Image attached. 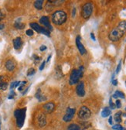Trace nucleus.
Masks as SVG:
<instances>
[{
	"mask_svg": "<svg viewBox=\"0 0 126 130\" xmlns=\"http://www.w3.org/2000/svg\"><path fill=\"white\" fill-rule=\"evenodd\" d=\"M126 32V20L120 22L117 27L114 28L108 35L110 40L113 42L118 41Z\"/></svg>",
	"mask_w": 126,
	"mask_h": 130,
	"instance_id": "1",
	"label": "nucleus"
},
{
	"mask_svg": "<svg viewBox=\"0 0 126 130\" xmlns=\"http://www.w3.org/2000/svg\"><path fill=\"white\" fill-rule=\"evenodd\" d=\"M67 14L65 12L62 10H58L56 11L54 14L52 15V21L55 25H62L63 23H64L67 20Z\"/></svg>",
	"mask_w": 126,
	"mask_h": 130,
	"instance_id": "2",
	"label": "nucleus"
},
{
	"mask_svg": "<svg viewBox=\"0 0 126 130\" xmlns=\"http://www.w3.org/2000/svg\"><path fill=\"white\" fill-rule=\"evenodd\" d=\"M83 73H84L83 67H80L79 69L73 70V71L70 76V79H69L70 84L73 85V84H76L77 83H79V80L83 76Z\"/></svg>",
	"mask_w": 126,
	"mask_h": 130,
	"instance_id": "3",
	"label": "nucleus"
},
{
	"mask_svg": "<svg viewBox=\"0 0 126 130\" xmlns=\"http://www.w3.org/2000/svg\"><path fill=\"white\" fill-rule=\"evenodd\" d=\"M26 111L27 109L24 108H21V109H16L14 112V115L16 118V124L18 127L21 128L23 126L24 120L26 118Z\"/></svg>",
	"mask_w": 126,
	"mask_h": 130,
	"instance_id": "4",
	"label": "nucleus"
},
{
	"mask_svg": "<svg viewBox=\"0 0 126 130\" xmlns=\"http://www.w3.org/2000/svg\"><path fill=\"white\" fill-rule=\"evenodd\" d=\"M93 12V5L91 2L85 3L81 9V16L84 19H88L91 16Z\"/></svg>",
	"mask_w": 126,
	"mask_h": 130,
	"instance_id": "5",
	"label": "nucleus"
},
{
	"mask_svg": "<svg viewBox=\"0 0 126 130\" xmlns=\"http://www.w3.org/2000/svg\"><path fill=\"white\" fill-rule=\"evenodd\" d=\"M91 112L90 109L86 106H82L80 108L79 112H78V117L81 120H87V119H88L91 117Z\"/></svg>",
	"mask_w": 126,
	"mask_h": 130,
	"instance_id": "6",
	"label": "nucleus"
},
{
	"mask_svg": "<svg viewBox=\"0 0 126 130\" xmlns=\"http://www.w3.org/2000/svg\"><path fill=\"white\" fill-rule=\"evenodd\" d=\"M30 26L32 27V29H33L35 31L39 32V33H43L46 36H50V31L47 29L44 28V27L40 26L39 24L36 23H30Z\"/></svg>",
	"mask_w": 126,
	"mask_h": 130,
	"instance_id": "7",
	"label": "nucleus"
},
{
	"mask_svg": "<svg viewBox=\"0 0 126 130\" xmlns=\"http://www.w3.org/2000/svg\"><path fill=\"white\" fill-rule=\"evenodd\" d=\"M75 114V108H67V111H66V114L65 115L63 118V120L64 122H70L71 121L73 115Z\"/></svg>",
	"mask_w": 126,
	"mask_h": 130,
	"instance_id": "8",
	"label": "nucleus"
},
{
	"mask_svg": "<svg viewBox=\"0 0 126 130\" xmlns=\"http://www.w3.org/2000/svg\"><path fill=\"white\" fill-rule=\"evenodd\" d=\"M76 93L78 96L83 97L85 95V89H84V83L81 81L77 84L76 87Z\"/></svg>",
	"mask_w": 126,
	"mask_h": 130,
	"instance_id": "9",
	"label": "nucleus"
},
{
	"mask_svg": "<svg viewBox=\"0 0 126 130\" xmlns=\"http://www.w3.org/2000/svg\"><path fill=\"white\" fill-rule=\"evenodd\" d=\"M40 23L42 25H43L46 27V29H48L49 31H51L52 30H53V27H52V26L50 25L48 16H43V17H41L40 19Z\"/></svg>",
	"mask_w": 126,
	"mask_h": 130,
	"instance_id": "10",
	"label": "nucleus"
},
{
	"mask_svg": "<svg viewBox=\"0 0 126 130\" xmlns=\"http://www.w3.org/2000/svg\"><path fill=\"white\" fill-rule=\"evenodd\" d=\"M76 44H77V49L78 50H79L80 53L81 54V55H84V53H86V49L84 47V46L82 44V43L81 41V37L80 36H77V39H76Z\"/></svg>",
	"mask_w": 126,
	"mask_h": 130,
	"instance_id": "11",
	"label": "nucleus"
},
{
	"mask_svg": "<svg viewBox=\"0 0 126 130\" xmlns=\"http://www.w3.org/2000/svg\"><path fill=\"white\" fill-rule=\"evenodd\" d=\"M55 108V105L54 102H48L43 105V109L46 113H51L53 112Z\"/></svg>",
	"mask_w": 126,
	"mask_h": 130,
	"instance_id": "12",
	"label": "nucleus"
},
{
	"mask_svg": "<svg viewBox=\"0 0 126 130\" xmlns=\"http://www.w3.org/2000/svg\"><path fill=\"white\" fill-rule=\"evenodd\" d=\"M6 68L9 70V71H13V70L15 68V63L13 61V60H8L6 62Z\"/></svg>",
	"mask_w": 126,
	"mask_h": 130,
	"instance_id": "13",
	"label": "nucleus"
},
{
	"mask_svg": "<svg viewBox=\"0 0 126 130\" xmlns=\"http://www.w3.org/2000/svg\"><path fill=\"white\" fill-rule=\"evenodd\" d=\"M38 124L40 127H44L46 124V118L44 114H40L38 117Z\"/></svg>",
	"mask_w": 126,
	"mask_h": 130,
	"instance_id": "14",
	"label": "nucleus"
},
{
	"mask_svg": "<svg viewBox=\"0 0 126 130\" xmlns=\"http://www.w3.org/2000/svg\"><path fill=\"white\" fill-rule=\"evenodd\" d=\"M13 43L14 48L15 49V50H18V49H19L21 47V46H22V44H23L22 39H21L20 37L15 38V39L13 40Z\"/></svg>",
	"mask_w": 126,
	"mask_h": 130,
	"instance_id": "15",
	"label": "nucleus"
},
{
	"mask_svg": "<svg viewBox=\"0 0 126 130\" xmlns=\"http://www.w3.org/2000/svg\"><path fill=\"white\" fill-rule=\"evenodd\" d=\"M35 96H36V98H37L40 101H45V100L46 99V98L45 96H43V95H42L40 89H38V90H37V92L36 93Z\"/></svg>",
	"mask_w": 126,
	"mask_h": 130,
	"instance_id": "16",
	"label": "nucleus"
},
{
	"mask_svg": "<svg viewBox=\"0 0 126 130\" xmlns=\"http://www.w3.org/2000/svg\"><path fill=\"white\" fill-rule=\"evenodd\" d=\"M43 0H37V1L34 2V6L38 10H41L43 9Z\"/></svg>",
	"mask_w": 126,
	"mask_h": 130,
	"instance_id": "17",
	"label": "nucleus"
},
{
	"mask_svg": "<svg viewBox=\"0 0 126 130\" xmlns=\"http://www.w3.org/2000/svg\"><path fill=\"white\" fill-rule=\"evenodd\" d=\"M110 115H111V110L109 109V108L106 107V108H104L103 111L101 112V115L102 117L104 118H106L108 116H109Z\"/></svg>",
	"mask_w": 126,
	"mask_h": 130,
	"instance_id": "18",
	"label": "nucleus"
},
{
	"mask_svg": "<svg viewBox=\"0 0 126 130\" xmlns=\"http://www.w3.org/2000/svg\"><path fill=\"white\" fill-rule=\"evenodd\" d=\"M114 98H125V95L123 92L120 91H115V93L112 96Z\"/></svg>",
	"mask_w": 126,
	"mask_h": 130,
	"instance_id": "19",
	"label": "nucleus"
},
{
	"mask_svg": "<svg viewBox=\"0 0 126 130\" xmlns=\"http://www.w3.org/2000/svg\"><path fill=\"white\" fill-rule=\"evenodd\" d=\"M122 114V112H118L116 114H115V115H114V120H115V122H117L118 123L122 122V117H121Z\"/></svg>",
	"mask_w": 126,
	"mask_h": 130,
	"instance_id": "20",
	"label": "nucleus"
},
{
	"mask_svg": "<svg viewBox=\"0 0 126 130\" xmlns=\"http://www.w3.org/2000/svg\"><path fill=\"white\" fill-rule=\"evenodd\" d=\"M67 130H81V128L77 124H71L67 127Z\"/></svg>",
	"mask_w": 126,
	"mask_h": 130,
	"instance_id": "21",
	"label": "nucleus"
},
{
	"mask_svg": "<svg viewBox=\"0 0 126 130\" xmlns=\"http://www.w3.org/2000/svg\"><path fill=\"white\" fill-rule=\"evenodd\" d=\"M14 26L15 27L16 29H19V30H23L24 27H25V25L23 24L22 23H19V22H15V24H14Z\"/></svg>",
	"mask_w": 126,
	"mask_h": 130,
	"instance_id": "22",
	"label": "nucleus"
},
{
	"mask_svg": "<svg viewBox=\"0 0 126 130\" xmlns=\"http://www.w3.org/2000/svg\"><path fill=\"white\" fill-rule=\"evenodd\" d=\"M7 87H8V84L6 82H5V81H2V82H0V89L5 91V90H6Z\"/></svg>",
	"mask_w": 126,
	"mask_h": 130,
	"instance_id": "23",
	"label": "nucleus"
},
{
	"mask_svg": "<svg viewBox=\"0 0 126 130\" xmlns=\"http://www.w3.org/2000/svg\"><path fill=\"white\" fill-rule=\"evenodd\" d=\"M20 83L21 82H19V81H15V82H13L11 84V85H10V88L13 89V88H17Z\"/></svg>",
	"mask_w": 126,
	"mask_h": 130,
	"instance_id": "24",
	"label": "nucleus"
},
{
	"mask_svg": "<svg viewBox=\"0 0 126 130\" xmlns=\"http://www.w3.org/2000/svg\"><path fill=\"white\" fill-rule=\"evenodd\" d=\"M112 129H114V130H125L124 128L119 124H117V125H114V126H113Z\"/></svg>",
	"mask_w": 126,
	"mask_h": 130,
	"instance_id": "25",
	"label": "nucleus"
},
{
	"mask_svg": "<svg viewBox=\"0 0 126 130\" xmlns=\"http://www.w3.org/2000/svg\"><path fill=\"white\" fill-rule=\"evenodd\" d=\"M36 73V70L34 68H29L27 71V76H31V75H33Z\"/></svg>",
	"mask_w": 126,
	"mask_h": 130,
	"instance_id": "26",
	"label": "nucleus"
},
{
	"mask_svg": "<svg viewBox=\"0 0 126 130\" xmlns=\"http://www.w3.org/2000/svg\"><path fill=\"white\" fill-rule=\"evenodd\" d=\"M26 34H27V36H32L33 35V30H27V31H26Z\"/></svg>",
	"mask_w": 126,
	"mask_h": 130,
	"instance_id": "27",
	"label": "nucleus"
},
{
	"mask_svg": "<svg viewBox=\"0 0 126 130\" xmlns=\"http://www.w3.org/2000/svg\"><path fill=\"white\" fill-rule=\"evenodd\" d=\"M109 105H110V108H111L112 109H114L115 107H116V106H115V105L112 102V98H110V100H109Z\"/></svg>",
	"mask_w": 126,
	"mask_h": 130,
	"instance_id": "28",
	"label": "nucleus"
},
{
	"mask_svg": "<svg viewBox=\"0 0 126 130\" xmlns=\"http://www.w3.org/2000/svg\"><path fill=\"white\" fill-rule=\"evenodd\" d=\"M121 67H122V61H120L119 63H118V65L117 67V69H116V74H118L120 70H121Z\"/></svg>",
	"mask_w": 126,
	"mask_h": 130,
	"instance_id": "29",
	"label": "nucleus"
},
{
	"mask_svg": "<svg viewBox=\"0 0 126 130\" xmlns=\"http://www.w3.org/2000/svg\"><path fill=\"white\" fill-rule=\"evenodd\" d=\"M15 95V94L14 91H10V94H9V97H8V98H9V99H12V98H13V97H14Z\"/></svg>",
	"mask_w": 126,
	"mask_h": 130,
	"instance_id": "30",
	"label": "nucleus"
},
{
	"mask_svg": "<svg viewBox=\"0 0 126 130\" xmlns=\"http://www.w3.org/2000/svg\"><path fill=\"white\" fill-rule=\"evenodd\" d=\"M115 106H116L118 108H120L121 107H122V104H121L120 100H117L116 101V102H115Z\"/></svg>",
	"mask_w": 126,
	"mask_h": 130,
	"instance_id": "31",
	"label": "nucleus"
},
{
	"mask_svg": "<svg viewBox=\"0 0 126 130\" xmlns=\"http://www.w3.org/2000/svg\"><path fill=\"white\" fill-rule=\"evenodd\" d=\"M27 83L26 81H23V82H22L21 83V84H20V87L19 88V91H22L23 90V87H24V84Z\"/></svg>",
	"mask_w": 126,
	"mask_h": 130,
	"instance_id": "32",
	"label": "nucleus"
},
{
	"mask_svg": "<svg viewBox=\"0 0 126 130\" xmlns=\"http://www.w3.org/2000/svg\"><path fill=\"white\" fill-rule=\"evenodd\" d=\"M45 64H46V61H43V63H42V64L40 65V70H43L44 67H45Z\"/></svg>",
	"mask_w": 126,
	"mask_h": 130,
	"instance_id": "33",
	"label": "nucleus"
},
{
	"mask_svg": "<svg viewBox=\"0 0 126 130\" xmlns=\"http://www.w3.org/2000/svg\"><path fill=\"white\" fill-rule=\"evenodd\" d=\"M46 50V46H45V45H42L40 47V51H44V50Z\"/></svg>",
	"mask_w": 126,
	"mask_h": 130,
	"instance_id": "34",
	"label": "nucleus"
},
{
	"mask_svg": "<svg viewBox=\"0 0 126 130\" xmlns=\"http://www.w3.org/2000/svg\"><path fill=\"white\" fill-rule=\"evenodd\" d=\"M4 18H5V15L2 13V11L0 10V21H2Z\"/></svg>",
	"mask_w": 126,
	"mask_h": 130,
	"instance_id": "35",
	"label": "nucleus"
},
{
	"mask_svg": "<svg viewBox=\"0 0 126 130\" xmlns=\"http://www.w3.org/2000/svg\"><path fill=\"white\" fill-rule=\"evenodd\" d=\"M108 122H109V124H111V125H112V124H113V122H112V116H110V117H109Z\"/></svg>",
	"mask_w": 126,
	"mask_h": 130,
	"instance_id": "36",
	"label": "nucleus"
},
{
	"mask_svg": "<svg viewBox=\"0 0 126 130\" xmlns=\"http://www.w3.org/2000/svg\"><path fill=\"white\" fill-rule=\"evenodd\" d=\"M91 39H92L94 41H95V40H96V39H95V37H94V35L93 32H91Z\"/></svg>",
	"mask_w": 126,
	"mask_h": 130,
	"instance_id": "37",
	"label": "nucleus"
},
{
	"mask_svg": "<svg viewBox=\"0 0 126 130\" xmlns=\"http://www.w3.org/2000/svg\"><path fill=\"white\" fill-rule=\"evenodd\" d=\"M112 84H113L114 85H117V84H118V81H117V80H113V81H112Z\"/></svg>",
	"mask_w": 126,
	"mask_h": 130,
	"instance_id": "38",
	"label": "nucleus"
},
{
	"mask_svg": "<svg viewBox=\"0 0 126 130\" xmlns=\"http://www.w3.org/2000/svg\"><path fill=\"white\" fill-rule=\"evenodd\" d=\"M5 27V25L2 24V23H0V30H3Z\"/></svg>",
	"mask_w": 126,
	"mask_h": 130,
	"instance_id": "39",
	"label": "nucleus"
},
{
	"mask_svg": "<svg viewBox=\"0 0 126 130\" xmlns=\"http://www.w3.org/2000/svg\"><path fill=\"white\" fill-rule=\"evenodd\" d=\"M50 58H51V55H50L49 57H48V59H47V62H48V61H50Z\"/></svg>",
	"mask_w": 126,
	"mask_h": 130,
	"instance_id": "40",
	"label": "nucleus"
},
{
	"mask_svg": "<svg viewBox=\"0 0 126 130\" xmlns=\"http://www.w3.org/2000/svg\"><path fill=\"white\" fill-rule=\"evenodd\" d=\"M125 86H126V81H125Z\"/></svg>",
	"mask_w": 126,
	"mask_h": 130,
	"instance_id": "41",
	"label": "nucleus"
},
{
	"mask_svg": "<svg viewBox=\"0 0 126 130\" xmlns=\"http://www.w3.org/2000/svg\"><path fill=\"white\" fill-rule=\"evenodd\" d=\"M125 109H126V108H125Z\"/></svg>",
	"mask_w": 126,
	"mask_h": 130,
	"instance_id": "42",
	"label": "nucleus"
}]
</instances>
